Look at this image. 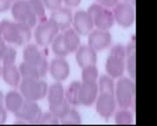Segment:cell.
Returning <instances> with one entry per match:
<instances>
[{"mask_svg":"<svg viewBox=\"0 0 157 126\" xmlns=\"http://www.w3.org/2000/svg\"><path fill=\"white\" fill-rule=\"evenodd\" d=\"M0 36L9 44L24 46L30 42L33 32L26 24L3 19L0 22Z\"/></svg>","mask_w":157,"mask_h":126,"instance_id":"cell-1","label":"cell"},{"mask_svg":"<svg viewBox=\"0 0 157 126\" xmlns=\"http://www.w3.org/2000/svg\"><path fill=\"white\" fill-rule=\"evenodd\" d=\"M126 46L121 44L114 45L109 52L106 61V71L113 79L123 76L126 69Z\"/></svg>","mask_w":157,"mask_h":126,"instance_id":"cell-2","label":"cell"},{"mask_svg":"<svg viewBox=\"0 0 157 126\" xmlns=\"http://www.w3.org/2000/svg\"><path fill=\"white\" fill-rule=\"evenodd\" d=\"M114 97L120 108H130L135 104V81L128 77H120L114 89Z\"/></svg>","mask_w":157,"mask_h":126,"instance_id":"cell-3","label":"cell"},{"mask_svg":"<svg viewBox=\"0 0 157 126\" xmlns=\"http://www.w3.org/2000/svg\"><path fill=\"white\" fill-rule=\"evenodd\" d=\"M18 87L25 100L34 102L44 99L46 96L48 90L47 83L41 78H22Z\"/></svg>","mask_w":157,"mask_h":126,"instance_id":"cell-4","label":"cell"},{"mask_svg":"<svg viewBox=\"0 0 157 126\" xmlns=\"http://www.w3.org/2000/svg\"><path fill=\"white\" fill-rule=\"evenodd\" d=\"M11 12L12 18L17 22L26 24L32 28L37 25L38 18L28 0H17L13 2Z\"/></svg>","mask_w":157,"mask_h":126,"instance_id":"cell-5","label":"cell"},{"mask_svg":"<svg viewBox=\"0 0 157 126\" xmlns=\"http://www.w3.org/2000/svg\"><path fill=\"white\" fill-rule=\"evenodd\" d=\"M59 29L50 19L40 20L34 31L35 42L39 46L47 47L59 33Z\"/></svg>","mask_w":157,"mask_h":126,"instance_id":"cell-6","label":"cell"},{"mask_svg":"<svg viewBox=\"0 0 157 126\" xmlns=\"http://www.w3.org/2000/svg\"><path fill=\"white\" fill-rule=\"evenodd\" d=\"M86 12L93 18L94 27L101 30L109 31L114 24V18L113 12L101 4H93Z\"/></svg>","mask_w":157,"mask_h":126,"instance_id":"cell-7","label":"cell"},{"mask_svg":"<svg viewBox=\"0 0 157 126\" xmlns=\"http://www.w3.org/2000/svg\"><path fill=\"white\" fill-rule=\"evenodd\" d=\"M23 58L25 61L31 63L39 68L42 77L46 75L49 69V63L45 54L41 50H39L38 45L26 44L23 51Z\"/></svg>","mask_w":157,"mask_h":126,"instance_id":"cell-8","label":"cell"},{"mask_svg":"<svg viewBox=\"0 0 157 126\" xmlns=\"http://www.w3.org/2000/svg\"><path fill=\"white\" fill-rule=\"evenodd\" d=\"M113 14L114 22L123 27H131L135 21V6L128 2H119L116 6L113 7Z\"/></svg>","mask_w":157,"mask_h":126,"instance_id":"cell-9","label":"cell"},{"mask_svg":"<svg viewBox=\"0 0 157 126\" xmlns=\"http://www.w3.org/2000/svg\"><path fill=\"white\" fill-rule=\"evenodd\" d=\"M42 113V109L37 102L25 100L20 109L14 115L19 121L32 124H39Z\"/></svg>","mask_w":157,"mask_h":126,"instance_id":"cell-10","label":"cell"},{"mask_svg":"<svg viewBox=\"0 0 157 126\" xmlns=\"http://www.w3.org/2000/svg\"><path fill=\"white\" fill-rule=\"evenodd\" d=\"M95 103L96 112L105 119L110 118L116 110L117 103L114 95L99 93Z\"/></svg>","mask_w":157,"mask_h":126,"instance_id":"cell-11","label":"cell"},{"mask_svg":"<svg viewBox=\"0 0 157 126\" xmlns=\"http://www.w3.org/2000/svg\"><path fill=\"white\" fill-rule=\"evenodd\" d=\"M111 43L112 35L107 30L96 28L88 34V46L97 53L106 50Z\"/></svg>","mask_w":157,"mask_h":126,"instance_id":"cell-12","label":"cell"},{"mask_svg":"<svg viewBox=\"0 0 157 126\" xmlns=\"http://www.w3.org/2000/svg\"><path fill=\"white\" fill-rule=\"evenodd\" d=\"M73 28L79 36L88 35L94 28L93 18L86 11H78L73 18Z\"/></svg>","mask_w":157,"mask_h":126,"instance_id":"cell-13","label":"cell"},{"mask_svg":"<svg viewBox=\"0 0 157 126\" xmlns=\"http://www.w3.org/2000/svg\"><path fill=\"white\" fill-rule=\"evenodd\" d=\"M99 95L97 81H82L78 91V100L80 105L86 107L92 106L95 103Z\"/></svg>","mask_w":157,"mask_h":126,"instance_id":"cell-14","label":"cell"},{"mask_svg":"<svg viewBox=\"0 0 157 126\" xmlns=\"http://www.w3.org/2000/svg\"><path fill=\"white\" fill-rule=\"evenodd\" d=\"M48 70L54 80L61 82L67 80L70 75V65L64 57H56L52 60Z\"/></svg>","mask_w":157,"mask_h":126,"instance_id":"cell-15","label":"cell"},{"mask_svg":"<svg viewBox=\"0 0 157 126\" xmlns=\"http://www.w3.org/2000/svg\"><path fill=\"white\" fill-rule=\"evenodd\" d=\"M73 18V12L69 7L61 6L54 11H52L49 19L56 25L59 31H65L72 26Z\"/></svg>","mask_w":157,"mask_h":126,"instance_id":"cell-16","label":"cell"},{"mask_svg":"<svg viewBox=\"0 0 157 126\" xmlns=\"http://www.w3.org/2000/svg\"><path fill=\"white\" fill-rule=\"evenodd\" d=\"M1 76L6 84L12 88H17L22 80L19 69L15 62L3 63L1 67Z\"/></svg>","mask_w":157,"mask_h":126,"instance_id":"cell-17","label":"cell"},{"mask_svg":"<svg viewBox=\"0 0 157 126\" xmlns=\"http://www.w3.org/2000/svg\"><path fill=\"white\" fill-rule=\"evenodd\" d=\"M75 53H76L75 55L76 62L79 68L83 69L90 65H96L98 61L97 52L94 51L93 48H91L88 45L79 46Z\"/></svg>","mask_w":157,"mask_h":126,"instance_id":"cell-18","label":"cell"},{"mask_svg":"<svg viewBox=\"0 0 157 126\" xmlns=\"http://www.w3.org/2000/svg\"><path fill=\"white\" fill-rule=\"evenodd\" d=\"M46 96H47L49 107L60 105L67 101L66 96H65L64 87L61 84V82H59V81H56L55 83L48 87Z\"/></svg>","mask_w":157,"mask_h":126,"instance_id":"cell-19","label":"cell"},{"mask_svg":"<svg viewBox=\"0 0 157 126\" xmlns=\"http://www.w3.org/2000/svg\"><path fill=\"white\" fill-rule=\"evenodd\" d=\"M24 101L25 98L23 97L20 92L17 90H11L6 95L4 104L7 111H10L14 114L20 109Z\"/></svg>","mask_w":157,"mask_h":126,"instance_id":"cell-20","label":"cell"},{"mask_svg":"<svg viewBox=\"0 0 157 126\" xmlns=\"http://www.w3.org/2000/svg\"><path fill=\"white\" fill-rule=\"evenodd\" d=\"M62 38L69 53H75L78 48V46H80V36L73 28L69 27L67 30L63 31Z\"/></svg>","mask_w":157,"mask_h":126,"instance_id":"cell-21","label":"cell"},{"mask_svg":"<svg viewBox=\"0 0 157 126\" xmlns=\"http://www.w3.org/2000/svg\"><path fill=\"white\" fill-rule=\"evenodd\" d=\"M136 51H135V43L130 42L128 46L126 47V69L128 72L130 78L132 80H135V74H136Z\"/></svg>","mask_w":157,"mask_h":126,"instance_id":"cell-22","label":"cell"},{"mask_svg":"<svg viewBox=\"0 0 157 126\" xmlns=\"http://www.w3.org/2000/svg\"><path fill=\"white\" fill-rule=\"evenodd\" d=\"M114 121L116 124L130 125L134 124V114L129 108H120L114 112Z\"/></svg>","mask_w":157,"mask_h":126,"instance_id":"cell-23","label":"cell"},{"mask_svg":"<svg viewBox=\"0 0 157 126\" xmlns=\"http://www.w3.org/2000/svg\"><path fill=\"white\" fill-rule=\"evenodd\" d=\"M19 72L22 78H33V79H39L42 78V75L40 73L39 68L34 66L31 63L23 61L19 65Z\"/></svg>","mask_w":157,"mask_h":126,"instance_id":"cell-24","label":"cell"},{"mask_svg":"<svg viewBox=\"0 0 157 126\" xmlns=\"http://www.w3.org/2000/svg\"><path fill=\"white\" fill-rule=\"evenodd\" d=\"M80 81H72L70 85L68 86L67 89L65 91V96L67 102L71 105L73 106H78L80 105L79 100H78V91H79V87H80Z\"/></svg>","mask_w":157,"mask_h":126,"instance_id":"cell-25","label":"cell"},{"mask_svg":"<svg viewBox=\"0 0 157 126\" xmlns=\"http://www.w3.org/2000/svg\"><path fill=\"white\" fill-rule=\"evenodd\" d=\"M98 89H99V93L101 94L114 95L115 83L113 81V79L108 75H102L99 78Z\"/></svg>","mask_w":157,"mask_h":126,"instance_id":"cell-26","label":"cell"},{"mask_svg":"<svg viewBox=\"0 0 157 126\" xmlns=\"http://www.w3.org/2000/svg\"><path fill=\"white\" fill-rule=\"evenodd\" d=\"M51 46H52V51L57 57H66L69 54V52L67 51V47L64 44L62 33L57 34L54 40L51 43Z\"/></svg>","mask_w":157,"mask_h":126,"instance_id":"cell-27","label":"cell"},{"mask_svg":"<svg viewBox=\"0 0 157 126\" xmlns=\"http://www.w3.org/2000/svg\"><path fill=\"white\" fill-rule=\"evenodd\" d=\"M62 124H81L82 119L78 111L75 109H71L60 119Z\"/></svg>","mask_w":157,"mask_h":126,"instance_id":"cell-28","label":"cell"},{"mask_svg":"<svg viewBox=\"0 0 157 126\" xmlns=\"http://www.w3.org/2000/svg\"><path fill=\"white\" fill-rule=\"evenodd\" d=\"M99 78V71L96 65H90L82 69V81H97Z\"/></svg>","mask_w":157,"mask_h":126,"instance_id":"cell-29","label":"cell"},{"mask_svg":"<svg viewBox=\"0 0 157 126\" xmlns=\"http://www.w3.org/2000/svg\"><path fill=\"white\" fill-rule=\"evenodd\" d=\"M30 5L32 6L34 13L36 15V17L38 18V20H43L47 18L45 15V5L43 4L42 0H28Z\"/></svg>","mask_w":157,"mask_h":126,"instance_id":"cell-30","label":"cell"},{"mask_svg":"<svg viewBox=\"0 0 157 126\" xmlns=\"http://www.w3.org/2000/svg\"><path fill=\"white\" fill-rule=\"evenodd\" d=\"M70 109H71V104L68 103L67 100L65 103H63L60 105L54 106V107H49V111L52 112L55 116H57L59 119H60L67 113L68 110Z\"/></svg>","mask_w":157,"mask_h":126,"instance_id":"cell-31","label":"cell"},{"mask_svg":"<svg viewBox=\"0 0 157 126\" xmlns=\"http://www.w3.org/2000/svg\"><path fill=\"white\" fill-rule=\"evenodd\" d=\"M59 124V119L50 111L42 113V116L39 122V124Z\"/></svg>","mask_w":157,"mask_h":126,"instance_id":"cell-32","label":"cell"},{"mask_svg":"<svg viewBox=\"0 0 157 126\" xmlns=\"http://www.w3.org/2000/svg\"><path fill=\"white\" fill-rule=\"evenodd\" d=\"M42 2L45 5V9L49 10L51 12L61 7L63 4L62 0H42Z\"/></svg>","mask_w":157,"mask_h":126,"instance_id":"cell-33","label":"cell"},{"mask_svg":"<svg viewBox=\"0 0 157 126\" xmlns=\"http://www.w3.org/2000/svg\"><path fill=\"white\" fill-rule=\"evenodd\" d=\"M8 48H9V46L7 45V42L0 36V61H1L8 51Z\"/></svg>","mask_w":157,"mask_h":126,"instance_id":"cell-34","label":"cell"},{"mask_svg":"<svg viewBox=\"0 0 157 126\" xmlns=\"http://www.w3.org/2000/svg\"><path fill=\"white\" fill-rule=\"evenodd\" d=\"M12 2L10 0H0V12H6L11 9Z\"/></svg>","mask_w":157,"mask_h":126,"instance_id":"cell-35","label":"cell"},{"mask_svg":"<svg viewBox=\"0 0 157 126\" xmlns=\"http://www.w3.org/2000/svg\"><path fill=\"white\" fill-rule=\"evenodd\" d=\"M120 2V0H100L99 4H101V6L107 8H113L114 6H116L118 3Z\"/></svg>","mask_w":157,"mask_h":126,"instance_id":"cell-36","label":"cell"},{"mask_svg":"<svg viewBox=\"0 0 157 126\" xmlns=\"http://www.w3.org/2000/svg\"><path fill=\"white\" fill-rule=\"evenodd\" d=\"M82 0H62L67 7H77L80 5Z\"/></svg>","mask_w":157,"mask_h":126,"instance_id":"cell-37","label":"cell"},{"mask_svg":"<svg viewBox=\"0 0 157 126\" xmlns=\"http://www.w3.org/2000/svg\"><path fill=\"white\" fill-rule=\"evenodd\" d=\"M7 120V109L6 107L0 108V124H4Z\"/></svg>","mask_w":157,"mask_h":126,"instance_id":"cell-38","label":"cell"},{"mask_svg":"<svg viewBox=\"0 0 157 126\" xmlns=\"http://www.w3.org/2000/svg\"><path fill=\"white\" fill-rule=\"evenodd\" d=\"M4 101H5V95H4V93H3V92L0 90V108L5 107Z\"/></svg>","mask_w":157,"mask_h":126,"instance_id":"cell-39","label":"cell"},{"mask_svg":"<svg viewBox=\"0 0 157 126\" xmlns=\"http://www.w3.org/2000/svg\"><path fill=\"white\" fill-rule=\"evenodd\" d=\"M125 2H128V3L131 4V5H133L134 6H135V0H125Z\"/></svg>","mask_w":157,"mask_h":126,"instance_id":"cell-40","label":"cell"},{"mask_svg":"<svg viewBox=\"0 0 157 126\" xmlns=\"http://www.w3.org/2000/svg\"><path fill=\"white\" fill-rule=\"evenodd\" d=\"M11 2H15V1H17V0H10Z\"/></svg>","mask_w":157,"mask_h":126,"instance_id":"cell-41","label":"cell"},{"mask_svg":"<svg viewBox=\"0 0 157 126\" xmlns=\"http://www.w3.org/2000/svg\"><path fill=\"white\" fill-rule=\"evenodd\" d=\"M0 76H1V65H0Z\"/></svg>","mask_w":157,"mask_h":126,"instance_id":"cell-42","label":"cell"},{"mask_svg":"<svg viewBox=\"0 0 157 126\" xmlns=\"http://www.w3.org/2000/svg\"><path fill=\"white\" fill-rule=\"evenodd\" d=\"M96 1H98V2H99V1H100V0H96Z\"/></svg>","mask_w":157,"mask_h":126,"instance_id":"cell-43","label":"cell"}]
</instances>
